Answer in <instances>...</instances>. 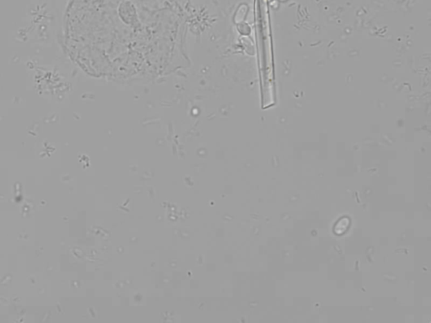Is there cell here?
<instances>
[{"label":"cell","mask_w":431,"mask_h":323,"mask_svg":"<svg viewBox=\"0 0 431 323\" xmlns=\"http://www.w3.org/2000/svg\"><path fill=\"white\" fill-rule=\"evenodd\" d=\"M266 17L262 3L259 2L257 14V39L264 107L273 106L275 103L273 52Z\"/></svg>","instance_id":"1"}]
</instances>
